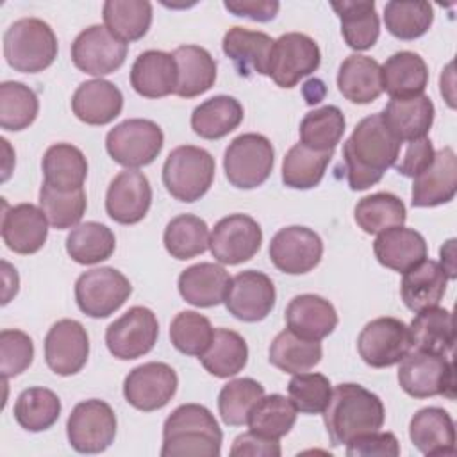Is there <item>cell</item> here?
<instances>
[{
    "instance_id": "obj_1",
    "label": "cell",
    "mask_w": 457,
    "mask_h": 457,
    "mask_svg": "<svg viewBox=\"0 0 457 457\" xmlns=\"http://www.w3.org/2000/svg\"><path fill=\"white\" fill-rule=\"evenodd\" d=\"M402 143L389 132L380 112L362 118L343 145V161L352 191L378 184L387 168L396 164Z\"/></svg>"
},
{
    "instance_id": "obj_2",
    "label": "cell",
    "mask_w": 457,
    "mask_h": 457,
    "mask_svg": "<svg viewBox=\"0 0 457 457\" xmlns=\"http://www.w3.org/2000/svg\"><path fill=\"white\" fill-rule=\"evenodd\" d=\"M323 421L332 446L346 445L350 439L382 428L386 409L382 400L366 387L346 382L332 389Z\"/></svg>"
},
{
    "instance_id": "obj_3",
    "label": "cell",
    "mask_w": 457,
    "mask_h": 457,
    "mask_svg": "<svg viewBox=\"0 0 457 457\" xmlns=\"http://www.w3.org/2000/svg\"><path fill=\"white\" fill-rule=\"evenodd\" d=\"M223 434L214 414L200 403L179 405L162 427V457H218Z\"/></svg>"
},
{
    "instance_id": "obj_4",
    "label": "cell",
    "mask_w": 457,
    "mask_h": 457,
    "mask_svg": "<svg viewBox=\"0 0 457 457\" xmlns=\"http://www.w3.org/2000/svg\"><path fill=\"white\" fill-rule=\"evenodd\" d=\"M59 52L52 27L39 18L16 20L4 34V57L20 73H39L52 66Z\"/></svg>"
},
{
    "instance_id": "obj_5",
    "label": "cell",
    "mask_w": 457,
    "mask_h": 457,
    "mask_svg": "<svg viewBox=\"0 0 457 457\" xmlns=\"http://www.w3.org/2000/svg\"><path fill=\"white\" fill-rule=\"evenodd\" d=\"M214 157L195 145H182L170 152L162 166V184L179 202H196L212 186Z\"/></svg>"
},
{
    "instance_id": "obj_6",
    "label": "cell",
    "mask_w": 457,
    "mask_h": 457,
    "mask_svg": "<svg viewBox=\"0 0 457 457\" xmlns=\"http://www.w3.org/2000/svg\"><path fill=\"white\" fill-rule=\"evenodd\" d=\"M275 162L271 141L255 132L234 137L223 155L227 180L237 189H253L268 180Z\"/></svg>"
},
{
    "instance_id": "obj_7",
    "label": "cell",
    "mask_w": 457,
    "mask_h": 457,
    "mask_svg": "<svg viewBox=\"0 0 457 457\" xmlns=\"http://www.w3.org/2000/svg\"><path fill=\"white\" fill-rule=\"evenodd\" d=\"M425 350L409 352L398 364V384L412 398L445 396L455 398V377L453 362Z\"/></svg>"
},
{
    "instance_id": "obj_8",
    "label": "cell",
    "mask_w": 457,
    "mask_h": 457,
    "mask_svg": "<svg viewBox=\"0 0 457 457\" xmlns=\"http://www.w3.org/2000/svg\"><path fill=\"white\" fill-rule=\"evenodd\" d=\"M164 134L152 120L130 118L107 132L105 148L114 162L127 170L152 164L161 154Z\"/></svg>"
},
{
    "instance_id": "obj_9",
    "label": "cell",
    "mask_w": 457,
    "mask_h": 457,
    "mask_svg": "<svg viewBox=\"0 0 457 457\" xmlns=\"http://www.w3.org/2000/svg\"><path fill=\"white\" fill-rule=\"evenodd\" d=\"M116 414L112 407L98 398L84 400L73 407L66 421L70 446L79 453H100L116 437Z\"/></svg>"
},
{
    "instance_id": "obj_10",
    "label": "cell",
    "mask_w": 457,
    "mask_h": 457,
    "mask_svg": "<svg viewBox=\"0 0 457 457\" xmlns=\"http://www.w3.org/2000/svg\"><path fill=\"white\" fill-rule=\"evenodd\" d=\"M129 278L116 268H93L84 271L75 282V300L79 309L89 318H107L114 314L130 296Z\"/></svg>"
},
{
    "instance_id": "obj_11",
    "label": "cell",
    "mask_w": 457,
    "mask_h": 457,
    "mask_svg": "<svg viewBox=\"0 0 457 457\" xmlns=\"http://www.w3.org/2000/svg\"><path fill=\"white\" fill-rule=\"evenodd\" d=\"M320 62L321 52L312 37L300 32H287L273 43L268 75L278 87L289 89L316 71Z\"/></svg>"
},
{
    "instance_id": "obj_12",
    "label": "cell",
    "mask_w": 457,
    "mask_h": 457,
    "mask_svg": "<svg viewBox=\"0 0 457 457\" xmlns=\"http://www.w3.org/2000/svg\"><path fill=\"white\" fill-rule=\"evenodd\" d=\"M412 348L409 327L391 316L375 318L364 325L357 337L361 359L371 368L398 364Z\"/></svg>"
},
{
    "instance_id": "obj_13",
    "label": "cell",
    "mask_w": 457,
    "mask_h": 457,
    "mask_svg": "<svg viewBox=\"0 0 457 457\" xmlns=\"http://www.w3.org/2000/svg\"><path fill=\"white\" fill-rule=\"evenodd\" d=\"M159 321L143 305L130 307L105 330V345L120 361H132L146 355L157 343Z\"/></svg>"
},
{
    "instance_id": "obj_14",
    "label": "cell",
    "mask_w": 457,
    "mask_h": 457,
    "mask_svg": "<svg viewBox=\"0 0 457 457\" xmlns=\"http://www.w3.org/2000/svg\"><path fill=\"white\" fill-rule=\"evenodd\" d=\"M262 230L261 225L248 214H228L221 218L209 239L212 257L228 266L250 261L261 248Z\"/></svg>"
},
{
    "instance_id": "obj_15",
    "label": "cell",
    "mask_w": 457,
    "mask_h": 457,
    "mask_svg": "<svg viewBox=\"0 0 457 457\" xmlns=\"http://www.w3.org/2000/svg\"><path fill=\"white\" fill-rule=\"evenodd\" d=\"M179 378L166 362H145L129 371L123 382V396L137 411L162 409L175 396Z\"/></svg>"
},
{
    "instance_id": "obj_16",
    "label": "cell",
    "mask_w": 457,
    "mask_h": 457,
    "mask_svg": "<svg viewBox=\"0 0 457 457\" xmlns=\"http://www.w3.org/2000/svg\"><path fill=\"white\" fill-rule=\"evenodd\" d=\"M127 50V43L112 36L105 25H91L73 39L71 61L80 71L102 77L123 66Z\"/></svg>"
},
{
    "instance_id": "obj_17",
    "label": "cell",
    "mask_w": 457,
    "mask_h": 457,
    "mask_svg": "<svg viewBox=\"0 0 457 457\" xmlns=\"http://www.w3.org/2000/svg\"><path fill=\"white\" fill-rule=\"evenodd\" d=\"M275 300L273 280L262 271L246 270L230 278L223 303L236 320L255 323L271 312Z\"/></svg>"
},
{
    "instance_id": "obj_18",
    "label": "cell",
    "mask_w": 457,
    "mask_h": 457,
    "mask_svg": "<svg viewBox=\"0 0 457 457\" xmlns=\"http://www.w3.org/2000/svg\"><path fill=\"white\" fill-rule=\"evenodd\" d=\"M270 259L277 270L287 275H303L314 270L323 255L321 237L300 225L280 228L270 241Z\"/></svg>"
},
{
    "instance_id": "obj_19",
    "label": "cell",
    "mask_w": 457,
    "mask_h": 457,
    "mask_svg": "<svg viewBox=\"0 0 457 457\" xmlns=\"http://www.w3.org/2000/svg\"><path fill=\"white\" fill-rule=\"evenodd\" d=\"M89 357V336L77 320L55 321L45 337V361L61 377L79 373Z\"/></svg>"
},
{
    "instance_id": "obj_20",
    "label": "cell",
    "mask_w": 457,
    "mask_h": 457,
    "mask_svg": "<svg viewBox=\"0 0 457 457\" xmlns=\"http://www.w3.org/2000/svg\"><path fill=\"white\" fill-rule=\"evenodd\" d=\"M152 205V187L145 173L137 170L120 171L109 184L105 211L121 225L139 223Z\"/></svg>"
},
{
    "instance_id": "obj_21",
    "label": "cell",
    "mask_w": 457,
    "mask_h": 457,
    "mask_svg": "<svg viewBox=\"0 0 457 457\" xmlns=\"http://www.w3.org/2000/svg\"><path fill=\"white\" fill-rule=\"evenodd\" d=\"M457 191V157L453 148L443 146L432 162L414 177L412 207H436L453 200Z\"/></svg>"
},
{
    "instance_id": "obj_22",
    "label": "cell",
    "mask_w": 457,
    "mask_h": 457,
    "mask_svg": "<svg viewBox=\"0 0 457 457\" xmlns=\"http://www.w3.org/2000/svg\"><path fill=\"white\" fill-rule=\"evenodd\" d=\"M48 220L41 207L34 204H16L2 216V239L5 246L20 255H32L39 252L48 236Z\"/></svg>"
},
{
    "instance_id": "obj_23",
    "label": "cell",
    "mask_w": 457,
    "mask_h": 457,
    "mask_svg": "<svg viewBox=\"0 0 457 457\" xmlns=\"http://www.w3.org/2000/svg\"><path fill=\"white\" fill-rule=\"evenodd\" d=\"M273 43L275 39L264 32L248 30L245 27H232L225 32L221 48L223 54L234 62L239 75H268Z\"/></svg>"
},
{
    "instance_id": "obj_24",
    "label": "cell",
    "mask_w": 457,
    "mask_h": 457,
    "mask_svg": "<svg viewBox=\"0 0 457 457\" xmlns=\"http://www.w3.org/2000/svg\"><path fill=\"white\" fill-rule=\"evenodd\" d=\"M284 316L291 332L314 341H321L330 336L339 321L334 305L323 296L312 293L295 296L287 303Z\"/></svg>"
},
{
    "instance_id": "obj_25",
    "label": "cell",
    "mask_w": 457,
    "mask_h": 457,
    "mask_svg": "<svg viewBox=\"0 0 457 457\" xmlns=\"http://www.w3.org/2000/svg\"><path fill=\"white\" fill-rule=\"evenodd\" d=\"M123 95L109 80L93 79L82 82L71 96L73 114L87 125H107L121 114Z\"/></svg>"
},
{
    "instance_id": "obj_26",
    "label": "cell",
    "mask_w": 457,
    "mask_h": 457,
    "mask_svg": "<svg viewBox=\"0 0 457 457\" xmlns=\"http://www.w3.org/2000/svg\"><path fill=\"white\" fill-rule=\"evenodd\" d=\"M434 104L427 95L412 98H391L380 112L389 132L400 141L427 137L434 123Z\"/></svg>"
},
{
    "instance_id": "obj_27",
    "label": "cell",
    "mask_w": 457,
    "mask_h": 457,
    "mask_svg": "<svg viewBox=\"0 0 457 457\" xmlns=\"http://www.w3.org/2000/svg\"><path fill=\"white\" fill-rule=\"evenodd\" d=\"M409 437L423 455L455 453V425L452 416L441 407L420 409L411 418Z\"/></svg>"
},
{
    "instance_id": "obj_28",
    "label": "cell",
    "mask_w": 457,
    "mask_h": 457,
    "mask_svg": "<svg viewBox=\"0 0 457 457\" xmlns=\"http://www.w3.org/2000/svg\"><path fill=\"white\" fill-rule=\"evenodd\" d=\"M373 253L382 266L403 273L425 261L428 248L425 237L418 230L400 225L377 236L373 241Z\"/></svg>"
},
{
    "instance_id": "obj_29",
    "label": "cell",
    "mask_w": 457,
    "mask_h": 457,
    "mask_svg": "<svg viewBox=\"0 0 457 457\" xmlns=\"http://www.w3.org/2000/svg\"><path fill=\"white\" fill-rule=\"evenodd\" d=\"M130 86L145 98H162L175 93L177 64L173 55L162 50L139 54L130 68Z\"/></svg>"
},
{
    "instance_id": "obj_30",
    "label": "cell",
    "mask_w": 457,
    "mask_h": 457,
    "mask_svg": "<svg viewBox=\"0 0 457 457\" xmlns=\"http://www.w3.org/2000/svg\"><path fill=\"white\" fill-rule=\"evenodd\" d=\"M448 277L441 264L432 259H425L416 266L403 271L400 295L405 307L412 312H420L428 307H436L446 291Z\"/></svg>"
},
{
    "instance_id": "obj_31",
    "label": "cell",
    "mask_w": 457,
    "mask_h": 457,
    "mask_svg": "<svg viewBox=\"0 0 457 457\" xmlns=\"http://www.w3.org/2000/svg\"><path fill=\"white\" fill-rule=\"evenodd\" d=\"M382 91L391 98H412L423 95L428 84V68L416 52L402 50L380 66Z\"/></svg>"
},
{
    "instance_id": "obj_32",
    "label": "cell",
    "mask_w": 457,
    "mask_h": 457,
    "mask_svg": "<svg viewBox=\"0 0 457 457\" xmlns=\"http://www.w3.org/2000/svg\"><path fill=\"white\" fill-rule=\"evenodd\" d=\"M177 64L175 95L180 98H195L209 91L216 82V61L198 45H182L173 50Z\"/></svg>"
},
{
    "instance_id": "obj_33",
    "label": "cell",
    "mask_w": 457,
    "mask_h": 457,
    "mask_svg": "<svg viewBox=\"0 0 457 457\" xmlns=\"http://www.w3.org/2000/svg\"><path fill=\"white\" fill-rule=\"evenodd\" d=\"M230 277L216 262H198L179 275L180 296L195 307H214L225 300Z\"/></svg>"
},
{
    "instance_id": "obj_34",
    "label": "cell",
    "mask_w": 457,
    "mask_h": 457,
    "mask_svg": "<svg viewBox=\"0 0 457 457\" xmlns=\"http://www.w3.org/2000/svg\"><path fill=\"white\" fill-rule=\"evenodd\" d=\"M337 89L352 104H371L382 95L380 64L368 55H348L337 71Z\"/></svg>"
},
{
    "instance_id": "obj_35",
    "label": "cell",
    "mask_w": 457,
    "mask_h": 457,
    "mask_svg": "<svg viewBox=\"0 0 457 457\" xmlns=\"http://www.w3.org/2000/svg\"><path fill=\"white\" fill-rule=\"evenodd\" d=\"M330 5L341 20V34L350 48L368 50L377 43L380 20L373 0H343Z\"/></svg>"
},
{
    "instance_id": "obj_36",
    "label": "cell",
    "mask_w": 457,
    "mask_h": 457,
    "mask_svg": "<svg viewBox=\"0 0 457 457\" xmlns=\"http://www.w3.org/2000/svg\"><path fill=\"white\" fill-rule=\"evenodd\" d=\"M45 184L57 191H75L84 186L87 161L80 148L70 143L52 145L41 161Z\"/></svg>"
},
{
    "instance_id": "obj_37",
    "label": "cell",
    "mask_w": 457,
    "mask_h": 457,
    "mask_svg": "<svg viewBox=\"0 0 457 457\" xmlns=\"http://www.w3.org/2000/svg\"><path fill=\"white\" fill-rule=\"evenodd\" d=\"M409 334L416 350L450 355L455 343L453 316L448 309L437 305L423 309L411 321Z\"/></svg>"
},
{
    "instance_id": "obj_38",
    "label": "cell",
    "mask_w": 457,
    "mask_h": 457,
    "mask_svg": "<svg viewBox=\"0 0 457 457\" xmlns=\"http://www.w3.org/2000/svg\"><path fill=\"white\" fill-rule=\"evenodd\" d=\"M243 116L245 112L239 100L228 95H218L195 107L191 129L204 139H221L241 125Z\"/></svg>"
},
{
    "instance_id": "obj_39",
    "label": "cell",
    "mask_w": 457,
    "mask_h": 457,
    "mask_svg": "<svg viewBox=\"0 0 457 457\" xmlns=\"http://www.w3.org/2000/svg\"><path fill=\"white\" fill-rule=\"evenodd\" d=\"M205 371L218 378H228L243 371L248 362V345L241 334L230 328H214L211 345L198 357Z\"/></svg>"
},
{
    "instance_id": "obj_40",
    "label": "cell",
    "mask_w": 457,
    "mask_h": 457,
    "mask_svg": "<svg viewBox=\"0 0 457 457\" xmlns=\"http://www.w3.org/2000/svg\"><path fill=\"white\" fill-rule=\"evenodd\" d=\"M102 16L112 36L130 43L146 36L152 25V4L146 0H107Z\"/></svg>"
},
{
    "instance_id": "obj_41",
    "label": "cell",
    "mask_w": 457,
    "mask_h": 457,
    "mask_svg": "<svg viewBox=\"0 0 457 457\" xmlns=\"http://www.w3.org/2000/svg\"><path fill=\"white\" fill-rule=\"evenodd\" d=\"M268 355L275 368L295 375L314 368L323 357V348L320 341L300 337L289 328H284L271 341Z\"/></svg>"
},
{
    "instance_id": "obj_42",
    "label": "cell",
    "mask_w": 457,
    "mask_h": 457,
    "mask_svg": "<svg viewBox=\"0 0 457 457\" xmlns=\"http://www.w3.org/2000/svg\"><path fill=\"white\" fill-rule=\"evenodd\" d=\"M114 232L98 221H86L73 227L66 237V252L79 264H96L114 253Z\"/></svg>"
},
{
    "instance_id": "obj_43",
    "label": "cell",
    "mask_w": 457,
    "mask_h": 457,
    "mask_svg": "<svg viewBox=\"0 0 457 457\" xmlns=\"http://www.w3.org/2000/svg\"><path fill=\"white\" fill-rule=\"evenodd\" d=\"M334 152H316L302 143L293 145L282 161V182L291 189L316 187L332 159Z\"/></svg>"
},
{
    "instance_id": "obj_44",
    "label": "cell",
    "mask_w": 457,
    "mask_h": 457,
    "mask_svg": "<svg viewBox=\"0 0 457 457\" xmlns=\"http://www.w3.org/2000/svg\"><path fill=\"white\" fill-rule=\"evenodd\" d=\"M209 227L195 214H179L164 228V246L179 261L202 255L209 248Z\"/></svg>"
},
{
    "instance_id": "obj_45",
    "label": "cell",
    "mask_w": 457,
    "mask_h": 457,
    "mask_svg": "<svg viewBox=\"0 0 457 457\" xmlns=\"http://www.w3.org/2000/svg\"><path fill=\"white\" fill-rule=\"evenodd\" d=\"M14 420L29 432L48 430L61 414L59 396L46 387L23 389L14 402Z\"/></svg>"
},
{
    "instance_id": "obj_46",
    "label": "cell",
    "mask_w": 457,
    "mask_h": 457,
    "mask_svg": "<svg viewBox=\"0 0 457 457\" xmlns=\"http://www.w3.org/2000/svg\"><path fill=\"white\" fill-rule=\"evenodd\" d=\"M296 407L289 398L284 395L273 393L268 396H262L250 411L246 425L248 430L270 437V439H280L293 428L296 421Z\"/></svg>"
},
{
    "instance_id": "obj_47",
    "label": "cell",
    "mask_w": 457,
    "mask_h": 457,
    "mask_svg": "<svg viewBox=\"0 0 457 457\" xmlns=\"http://www.w3.org/2000/svg\"><path fill=\"white\" fill-rule=\"evenodd\" d=\"M345 125V114L336 105L309 111L300 121V143L316 152H334Z\"/></svg>"
},
{
    "instance_id": "obj_48",
    "label": "cell",
    "mask_w": 457,
    "mask_h": 457,
    "mask_svg": "<svg viewBox=\"0 0 457 457\" xmlns=\"http://www.w3.org/2000/svg\"><path fill=\"white\" fill-rule=\"evenodd\" d=\"M355 221L366 234H380L391 227H400L407 220L403 202L393 193H373L355 205Z\"/></svg>"
},
{
    "instance_id": "obj_49",
    "label": "cell",
    "mask_w": 457,
    "mask_h": 457,
    "mask_svg": "<svg viewBox=\"0 0 457 457\" xmlns=\"http://www.w3.org/2000/svg\"><path fill=\"white\" fill-rule=\"evenodd\" d=\"M39 112L37 95L23 82L5 80L0 84V127L18 132L34 123Z\"/></svg>"
},
{
    "instance_id": "obj_50",
    "label": "cell",
    "mask_w": 457,
    "mask_h": 457,
    "mask_svg": "<svg viewBox=\"0 0 457 457\" xmlns=\"http://www.w3.org/2000/svg\"><path fill=\"white\" fill-rule=\"evenodd\" d=\"M434 21V9L428 2H398L384 5V23L391 36L412 41L428 32Z\"/></svg>"
},
{
    "instance_id": "obj_51",
    "label": "cell",
    "mask_w": 457,
    "mask_h": 457,
    "mask_svg": "<svg viewBox=\"0 0 457 457\" xmlns=\"http://www.w3.org/2000/svg\"><path fill=\"white\" fill-rule=\"evenodd\" d=\"M264 396V386L253 378H234L218 395L221 421L230 427L246 425L252 407Z\"/></svg>"
},
{
    "instance_id": "obj_52",
    "label": "cell",
    "mask_w": 457,
    "mask_h": 457,
    "mask_svg": "<svg viewBox=\"0 0 457 457\" xmlns=\"http://www.w3.org/2000/svg\"><path fill=\"white\" fill-rule=\"evenodd\" d=\"M39 207L54 228H73L86 212V191L84 187L75 191H57L43 182L39 189Z\"/></svg>"
},
{
    "instance_id": "obj_53",
    "label": "cell",
    "mask_w": 457,
    "mask_h": 457,
    "mask_svg": "<svg viewBox=\"0 0 457 457\" xmlns=\"http://www.w3.org/2000/svg\"><path fill=\"white\" fill-rule=\"evenodd\" d=\"M214 328L204 314L196 311L179 312L170 325L171 345L186 355L200 357L211 345Z\"/></svg>"
},
{
    "instance_id": "obj_54",
    "label": "cell",
    "mask_w": 457,
    "mask_h": 457,
    "mask_svg": "<svg viewBox=\"0 0 457 457\" xmlns=\"http://www.w3.org/2000/svg\"><path fill=\"white\" fill-rule=\"evenodd\" d=\"M287 395L302 414H321L330 400V380L321 373H295L287 384Z\"/></svg>"
},
{
    "instance_id": "obj_55",
    "label": "cell",
    "mask_w": 457,
    "mask_h": 457,
    "mask_svg": "<svg viewBox=\"0 0 457 457\" xmlns=\"http://www.w3.org/2000/svg\"><path fill=\"white\" fill-rule=\"evenodd\" d=\"M34 361V343L29 334L18 328L0 332V371L7 380L23 373Z\"/></svg>"
},
{
    "instance_id": "obj_56",
    "label": "cell",
    "mask_w": 457,
    "mask_h": 457,
    "mask_svg": "<svg viewBox=\"0 0 457 457\" xmlns=\"http://www.w3.org/2000/svg\"><path fill=\"white\" fill-rule=\"evenodd\" d=\"M348 457H396L400 455V445L391 432H368L361 434L346 443Z\"/></svg>"
},
{
    "instance_id": "obj_57",
    "label": "cell",
    "mask_w": 457,
    "mask_h": 457,
    "mask_svg": "<svg viewBox=\"0 0 457 457\" xmlns=\"http://www.w3.org/2000/svg\"><path fill=\"white\" fill-rule=\"evenodd\" d=\"M434 154H436V150H434V145L428 137L409 141L402 161L396 162L395 168L403 177H412L414 179L418 173H421L432 162Z\"/></svg>"
},
{
    "instance_id": "obj_58",
    "label": "cell",
    "mask_w": 457,
    "mask_h": 457,
    "mask_svg": "<svg viewBox=\"0 0 457 457\" xmlns=\"http://www.w3.org/2000/svg\"><path fill=\"white\" fill-rule=\"evenodd\" d=\"M280 443L278 439L262 437L252 430L239 434L230 448L232 457H280Z\"/></svg>"
},
{
    "instance_id": "obj_59",
    "label": "cell",
    "mask_w": 457,
    "mask_h": 457,
    "mask_svg": "<svg viewBox=\"0 0 457 457\" xmlns=\"http://www.w3.org/2000/svg\"><path fill=\"white\" fill-rule=\"evenodd\" d=\"M223 5L234 16L250 18L253 21H271L280 9L277 0H225Z\"/></svg>"
},
{
    "instance_id": "obj_60",
    "label": "cell",
    "mask_w": 457,
    "mask_h": 457,
    "mask_svg": "<svg viewBox=\"0 0 457 457\" xmlns=\"http://www.w3.org/2000/svg\"><path fill=\"white\" fill-rule=\"evenodd\" d=\"M2 268H4V296H2V305L9 303L11 298L18 293V273L16 270L7 262V261H2Z\"/></svg>"
},
{
    "instance_id": "obj_61",
    "label": "cell",
    "mask_w": 457,
    "mask_h": 457,
    "mask_svg": "<svg viewBox=\"0 0 457 457\" xmlns=\"http://www.w3.org/2000/svg\"><path fill=\"white\" fill-rule=\"evenodd\" d=\"M323 95H325V86H323L321 80L311 79V80L305 82V86H303V96H305V102H307L309 105H314V104L321 102Z\"/></svg>"
},
{
    "instance_id": "obj_62",
    "label": "cell",
    "mask_w": 457,
    "mask_h": 457,
    "mask_svg": "<svg viewBox=\"0 0 457 457\" xmlns=\"http://www.w3.org/2000/svg\"><path fill=\"white\" fill-rule=\"evenodd\" d=\"M453 248H455V239H448L446 241V245L445 246H441V250H439V253H441V262H448L446 266H445V273H446V277L448 278H455V262H453V255H455V252H453Z\"/></svg>"
}]
</instances>
